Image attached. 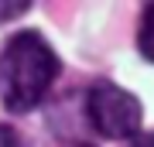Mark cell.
<instances>
[{
  "mask_svg": "<svg viewBox=\"0 0 154 147\" xmlns=\"http://www.w3.org/2000/svg\"><path fill=\"white\" fill-rule=\"evenodd\" d=\"M130 147H154V133H137V137H130Z\"/></svg>",
  "mask_w": 154,
  "mask_h": 147,
  "instance_id": "6",
  "label": "cell"
},
{
  "mask_svg": "<svg viewBox=\"0 0 154 147\" xmlns=\"http://www.w3.org/2000/svg\"><path fill=\"white\" fill-rule=\"evenodd\" d=\"M0 147H24V144H21V133H17L14 127L0 123Z\"/></svg>",
  "mask_w": 154,
  "mask_h": 147,
  "instance_id": "4",
  "label": "cell"
},
{
  "mask_svg": "<svg viewBox=\"0 0 154 147\" xmlns=\"http://www.w3.org/2000/svg\"><path fill=\"white\" fill-rule=\"evenodd\" d=\"M86 113L96 133L110 140H130L140 133V99L113 82H96L86 93Z\"/></svg>",
  "mask_w": 154,
  "mask_h": 147,
  "instance_id": "2",
  "label": "cell"
},
{
  "mask_svg": "<svg viewBox=\"0 0 154 147\" xmlns=\"http://www.w3.org/2000/svg\"><path fill=\"white\" fill-rule=\"evenodd\" d=\"M137 44L144 51V58L154 62V4L144 7V17H140V34H137Z\"/></svg>",
  "mask_w": 154,
  "mask_h": 147,
  "instance_id": "3",
  "label": "cell"
},
{
  "mask_svg": "<svg viewBox=\"0 0 154 147\" xmlns=\"http://www.w3.org/2000/svg\"><path fill=\"white\" fill-rule=\"evenodd\" d=\"M21 14H28V4H0V21H11Z\"/></svg>",
  "mask_w": 154,
  "mask_h": 147,
  "instance_id": "5",
  "label": "cell"
},
{
  "mask_svg": "<svg viewBox=\"0 0 154 147\" xmlns=\"http://www.w3.org/2000/svg\"><path fill=\"white\" fill-rule=\"evenodd\" d=\"M58 55L38 31H17L0 48V99L11 113H31L58 79Z\"/></svg>",
  "mask_w": 154,
  "mask_h": 147,
  "instance_id": "1",
  "label": "cell"
},
{
  "mask_svg": "<svg viewBox=\"0 0 154 147\" xmlns=\"http://www.w3.org/2000/svg\"><path fill=\"white\" fill-rule=\"evenodd\" d=\"M86 147H89V144H86Z\"/></svg>",
  "mask_w": 154,
  "mask_h": 147,
  "instance_id": "7",
  "label": "cell"
}]
</instances>
